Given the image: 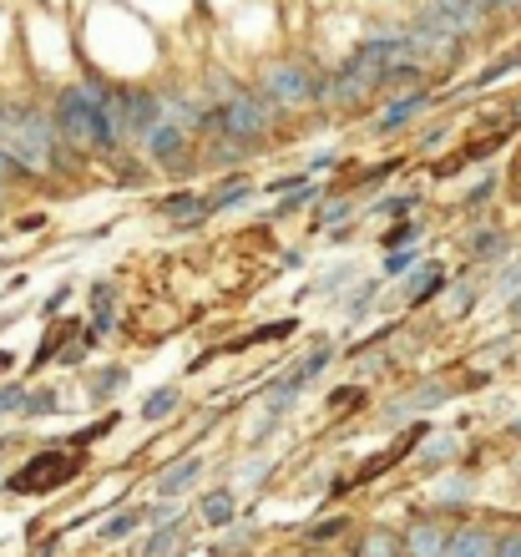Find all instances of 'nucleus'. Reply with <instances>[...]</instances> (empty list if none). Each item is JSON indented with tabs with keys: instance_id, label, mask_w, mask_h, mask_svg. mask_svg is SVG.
<instances>
[{
	"instance_id": "obj_3",
	"label": "nucleus",
	"mask_w": 521,
	"mask_h": 557,
	"mask_svg": "<svg viewBox=\"0 0 521 557\" xmlns=\"http://www.w3.org/2000/svg\"><path fill=\"white\" fill-rule=\"evenodd\" d=\"M51 122H57L61 143L72 147L76 158H87V152H97V158H102V112H97V102H91V91L82 87V82L57 91Z\"/></svg>"
},
{
	"instance_id": "obj_21",
	"label": "nucleus",
	"mask_w": 521,
	"mask_h": 557,
	"mask_svg": "<svg viewBox=\"0 0 521 557\" xmlns=\"http://www.w3.org/2000/svg\"><path fill=\"white\" fill-rule=\"evenodd\" d=\"M471 253H476V259H501V253H507V234H501V228H476Z\"/></svg>"
},
{
	"instance_id": "obj_12",
	"label": "nucleus",
	"mask_w": 521,
	"mask_h": 557,
	"mask_svg": "<svg viewBox=\"0 0 521 557\" xmlns=\"http://www.w3.org/2000/svg\"><path fill=\"white\" fill-rule=\"evenodd\" d=\"M450 553V532L441 522H415L406 532V557H446Z\"/></svg>"
},
{
	"instance_id": "obj_37",
	"label": "nucleus",
	"mask_w": 521,
	"mask_h": 557,
	"mask_svg": "<svg viewBox=\"0 0 521 557\" xmlns=\"http://www.w3.org/2000/svg\"><path fill=\"white\" fill-rule=\"evenodd\" d=\"M339 532H345V517H330V522H314V528H309V537H314V543H324V537H339Z\"/></svg>"
},
{
	"instance_id": "obj_38",
	"label": "nucleus",
	"mask_w": 521,
	"mask_h": 557,
	"mask_svg": "<svg viewBox=\"0 0 521 557\" xmlns=\"http://www.w3.org/2000/svg\"><path fill=\"white\" fill-rule=\"evenodd\" d=\"M330 360H334L330 350H314V355H309V360H305V366H299V375H305V381H314V375H319V370H324V366H330Z\"/></svg>"
},
{
	"instance_id": "obj_2",
	"label": "nucleus",
	"mask_w": 521,
	"mask_h": 557,
	"mask_svg": "<svg viewBox=\"0 0 521 557\" xmlns=\"http://www.w3.org/2000/svg\"><path fill=\"white\" fill-rule=\"evenodd\" d=\"M274 107L263 102L259 91H233L228 102H218V107H208V127L213 133H223V143H238V147H263V137L274 133ZM203 127V133H208Z\"/></svg>"
},
{
	"instance_id": "obj_22",
	"label": "nucleus",
	"mask_w": 521,
	"mask_h": 557,
	"mask_svg": "<svg viewBox=\"0 0 521 557\" xmlns=\"http://www.w3.org/2000/svg\"><path fill=\"white\" fill-rule=\"evenodd\" d=\"M446 400V391L441 385H425V391H415V396L406 400V406H395V416H410V411H431V406H441Z\"/></svg>"
},
{
	"instance_id": "obj_34",
	"label": "nucleus",
	"mask_w": 521,
	"mask_h": 557,
	"mask_svg": "<svg viewBox=\"0 0 521 557\" xmlns=\"http://www.w3.org/2000/svg\"><path fill=\"white\" fill-rule=\"evenodd\" d=\"M492 557H521V528H517V532H507V537H496Z\"/></svg>"
},
{
	"instance_id": "obj_17",
	"label": "nucleus",
	"mask_w": 521,
	"mask_h": 557,
	"mask_svg": "<svg viewBox=\"0 0 521 557\" xmlns=\"http://www.w3.org/2000/svg\"><path fill=\"white\" fill-rule=\"evenodd\" d=\"M122 385H127V366H107V370H97V375H87V396L112 400V391H122Z\"/></svg>"
},
{
	"instance_id": "obj_42",
	"label": "nucleus",
	"mask_w": 521,
	"mask_h": 557,
	"mask_svg": "<svg viewBox=\"0 0 521 557\" xmlns=\"http://www.w3.org/2000/svg\"><path fill=\"white\" fill-rule=\"evenodd\" d=\"M360 396H364L360 385H345V391H334V406H355Z\"/></svg>"
},
{
	"instance_id": "obj_29",
	"label": "nucleus",
	"mask_w": 521,
	"mask_h": 557,
	"mask_svg": "<svg viewBox=\"0 0 521 557\" xmlns=\"http://www.w3.org/2000/svg\"><path fill=\"white\" fill-rule=\"evenodd\" d=\"M177 537H183V517H177V522H168V528L158 532V537H152V547H147V557H168L177 547Z\"/></svg>"
},
{
	"instance_id": "obj_28",
	"label": "nucleus",
	"mask_w": 521,
	"mask_h": 557,
	"mask_svg": "<svg viewBox=\"0 0 521 557\" xmlns=\"http://www.w3.org/2000/svg\"><path fill=\"white\" fill-rule=\"evenodd\" d=\"M72 335H76V320H66L51 339H41V350H36V366H46V360H61V339H72Z\"/></svg>"
},
{
	"instance_id": "obj_1",
	"label": "nucleus",
	"mask_w": 521,
	"mask_h": 557,
	"mask_svg": "<svg viewBox=\"0 0 521 557\" xmlns=\"http://www.w3.org/2000/svg\"><path fill=\"white\" fill-rule=\"evenodd\" d=\"M0 147L26 168V177H46L66 168V143H61L51 112H41V107H11L0 122Z\"/></svg>"
},
{
	"instance_id": "obj_10",
	"label": "nucleus",
	"mask_w": 521,
	"mask_h": 557,
	"mask_svg": "<svg viewBox=\"0 0 521 557\" xmlns=\"http://www.w3.org/2000/svg\"><path fill=\"white\" fill-rule=\"evenodd\" d=\"M198 476H203V456H183V461H173V467L158 476V497L162 502H177L183 492H193V486H198Z\"/></svg>"
},
{
	"instance_id": "obj_7",
	"label": "nucleus",
	"mask_w": 521,
	"mask_h": 557,
	"mask_svg": "<svg viewBox=\"0 0 521 557\" xmlns=\"http://www.w3.org/2000/svg\"><path fill=\"white\" fill-rule=\"evenodd\" d=\"M142 143H147V158L158 162V168L188 173V143H193V137L183 133V127H173V122H162V127H152V133L142 137Z\"/></svg>"
},
{
	"instance_id": "obj_20",
	"label": "nucleus",
	"mask_w": 521,
	"mask_h": 557,
	"mask_svg": "<svg viewBox=\"0 0 521 557\" xmlns=\"http://www.w3.org/2000/svg\"><path fill=\"white\" fill-rule=\"evenodd\" d=\"M147 522V512H137V507H132V512H116L112 522H102V543H116V537H132V532L142 528Z\"/></svg>"
},
{
	"instance_id": "obj_45",
	"label": "nucleus",
	"mask_w": 521,
	"mask_h": 557,
	"mask_svg": "<svg viewBox=\"0 0 521 557\" xmlns=\"http://www.w3.org/2000/svg\"><path fill=\"white\" fill-rule=\"evenodd\" d=\"M5 112H11V107H5V102H0V122H5Z\"/></svg>"
},
{
	"instance_id": "obj_8",
	"label": "nucleus",
	"mask_w": 521,
	"mask_h": 557,
	"mask_svg": "<svg viewBox=\"0 0 521 557\" xmlns=\"http://www.w3.org/2000/svg\"><path fill=\"white\" fill-rule=\"evenodd\" d=\"M425 107H431V91H425V87L410 91V97H395V102L385 107V112H380L375 122H370V133H375V137L400 133V127H410V122H415L420 112H425Z\"/></svg>"
},
{
	"instance_id": "obj_25",
	"label": "nucleus",
	"mask_w": 521,
	"mask_h": 557,
	"mask_svg": "<svg viewBox=\"0 0 521 557\" xmlns=\"http://www.w3.org/2000/svg\"><path fill=\"white\" fill-rule=\"evenodd\" d=\"M415 238H420V223H395V228L380 238V244H385L390 253H400V249H415Z\"/></svg>"
},
{
	"instance_id": "obj_43",
	"label": "nucleus",
	"mask_w": 521,
	"mask_h": 557,
	"mask_svg": "<svg viewBox=\"0 0 521 557\" xmlns=\"http://www.w3.org/2000/svg\"><path fill=\"white\" fill-rule=\"evenodd\" d=\"M425 456H431V461H441V456H456V441H435Z\"/></svg>"
},
{
	"instance_id": "obj_16",
	"label": "nucleus",
	"mask_w": 521,
	"mask_h": 557,
	"mask_svg": "<svg viewBox=\"0 0 521 557\" xmlns=\"http://www.w3.org/2000/svg\"><path fill=\"white\" fill-rule=\"evenodd\" d=\"M233 512H238V502H233L228 486H218V492H208V497H203V522H208V528H228Z\"/></svg>"
},
{
	"instance_id": "obj_31",
	"label": "nucleus",
	"mask_w": 521,
	"mask_h": 557,
	"mask_svg": "<svg viewBox=\"0 0 521 557\" xmlns=\"http://www.w3.org/2000/svg\"><path fill=\"white\" fill-rule=\"evenodd\" d=\"M5 411H15V416L26 411V385H5V391H0V416Z\"/></svg>"
},
{
	"instance_id": "obj_23",
	"label": "nucleus",
	"mask_w": 521,
	"mask_h": 557,
	"mask_svg": "<svg viewBox=\"0 0 521 557\" xmlns=\"http://www.w3.org/2000/svg\"><path fill=\"white\" fill-rule=\"evenodd\" d=\"M57 411H61L57 391H26V411L21 416H57Z\"/></svg>"
},
{
	"instance_id": "obj_19",
	"label": "nucleus",
	"mask_w": 521,
	"mask_h": 557,
	"mask_svg": "<svg viewBox=\"0 0 521 557\" xmlns=\"http://www.w3.org/2000/svg\"><path fill=\"white\" fill-rule=\"evenodd\" d=\"M177 406H183V396H177L173 385H162V391H152V396L142 400V421H168Z\"/></svg>"
},
{
	"instance_id": "obj_44",
	"label": "nucleus",
	"mask_w": 521,
	"mask_h": 557,
	"mask_svg": "<svg viewBox=\"0 0 521 557\" xmlns=\"http://www.w3.org/2000/svg\"><path fill=\"white\" fill-rule=\"evenodd\" d=\"M511 324H521V294L511 299Z\"/></svg>"
},
{
	"instance_id": "obj_18",
	"label": "nucleus",
	"mask_w": 521,
	"mask_h": 557,
	"mask_svg": "<svg viewBox=\"0 0 521 557\" xmlns=\"http://www.w3.org/2000/svg\"><path fill=\"white\" fill-rule=\"evenodd\" d=\"M360 557H406V537H395V532L375 528V532H370V537H364Z\"/></svg>"
},
{
	"instance_id": "obj_40",
	"label": "nucleus",
	"mask_w": 521,
	"mask_h": 557,
	"mask_svg": "<svg viewBox=\"0 0 521 557\" xmlns=\"http://www.w3.org/2000/svg\"><path fill=\"white\" fill-rule=\"evenodd\" d=\"M492 193H496V177H486V183H476V188L466 193V203L476 208V203H486V198H492Z\"/></svg>"
},
{
	"instance_id": "obj_41",
	"label": "nucleus",
	"mask_w": 521,
	"mask_h": 557,
	"mask_svg": "<svg viewBox=\"0 0 521 557\" xmlns=\"http://www.w3.org/2000/svg\"><path fill=\"white\" fill-rule=\"evenodd\" d=\"M501 294H511V299L521 294V264H511L507 274H501Z\"/></svg>"
},
{
	"instance_id": "obj_32",
	"label": "nucleus",
	"mask_w": 521,
	"mask_h": 557,
	"mask_svg": "<svg viewBox=\"0 0 521 557\" xmlns=\"http://www.w3.org/2000/svg\"><path fill=\"white\" fill-rule=\"evenodd\" d=\"M415 269V249H400V253H385V274H406Z\"/></svg>"
},
{
	"instance_id": "obj_13",
	"label": "nucleus",
	"mask_w": 521,
	"mask_h": 557,
	"mask_svg": "<svg viewBox=\"0 0 521 557\" xmlns=\"http://www.w3.org/2000/svg\"><path fill=\"white\" fill-rule=\"evenodd\" d=\"M248 193H253V183H248V177H233V183H223V188L213 193V198H203V208H198V219H193V223H208L213 213H223V208L244 203ZM193 223H183V228H193Z\"/></svg>"
},
{
	"instance_id": "obj_6",
	"label": "nucleus",
	"mask_w": 521,
	"mask_h": 557,
	"mask_svg": "<svg viewBox=\"0 0 521 557\" xmlns=\"http://www.w3.org/2000/svg\"><path fill=\"white\" fill-rule=\"evenodd\" d=\"M420 15H431L435 26H446L450 36H456V41L476 36V30L486 26V21H492V15L481 11L476 0H425V11H420Z\"/></svg>"
},
{
	"instance_id": "obj_39",
	"label": "nucleus",
	"mask_w": 521,
	"mask_h": 557,
	"mask_svg": "<svg viewBox=\"0 0 521 557\" xmlns=\"http://www.w3.org/2000/svg\"><path fill=\"white\" fill-rule=\"evenodd\" d=\"M91 345H97V335H87V339H72V350L61 355V360H66V366H82V360H87V350Z\"/></svg>"
},
{
	"instance_id": "obj_47",
	"label": "nucleus",
	"mask_w": 521,
	"mask_h": 557,
	"mask_svg": "<svg viewBox=\"0 0 521 557\" xmlns=\"http://www.w3.org/2000/svg\"><path fill=\"white\" fill-rule=\"evenodd\" d=\"M0 492H5V482H0Z\"/></svg>"
},
{
	"instance_id": "obj_9",
	"label": "nucleus",
	"mask_w": 521,
	"mask_h": 557,
	"mask_svg": "<svg viewBox=\"0 0 521 557\" xmlns=\"http://www.w3.org/2000/svg\"><path fill=\"white\" fill-rule=\"evenodd\" d=\"M420 436H431V431H425V425H410V431H406L400 441H395L390 451H380L375 461H364V467L355 471V486H370V482H380V476H385L390 467H400V461H406V456L420 446Z\"/></svg>"
},
{
	"instance_id": "obj_15",
	"label": "nucleus",
	"mask_w": 521,
	"mask_h": 557,
	"mask_svg": "<svg viewBox=\"0 0 521 557\" xmlns=\"http://www.w3.org/2000/svg\"><path fill=\"white\" fill-rule=\"evenodd\" d=\"M441 289H446V274H441V264H420V269H415V284L406 289L410 309L425 305V299H431V294H441Z\"/></svg>"
},
{
	"instance_id": "obj_30",
	"label": "nucleus",
	"mask_w": 521,
	"mask_h": 557,
	"mask_svg": "<svg viewBox=\"0 0 521 557\" xmlns=\"http://www.w3.org/2000/svg\"><path fill=\"white\" fill-rule=\"evenodd\" d=\"M375 294H380V278H370V284H360V289H355V299H349V320H364V305H370Z\"/></svg>"
},
{
	"instance_id": "obj_14",
	"label": "nucleus",
	"mask_w": 521,
	"mask_h": 557,
	"mask_svg": "<svg viewBox=\"0 0 521 557\" xmlns=\"http://www.w3.org/2000/svg\"><path fill=\"white\" fill-rule=\"evenodd\" d=\"M492 532L486 528H461V532H450V553L446 557H492Z\"/></svg>"
},
{
	"instance_id": "obj_33",
	"label": "nucleus",
	"mask_w": 521,
	"mask_h": 557,
	"mask_svg": "<svg viewBox=\"0 0 521 557\" xmlns=\"http://www.w3.org/2000/svg\"><path fill=\"white\" fill-rule=\"evenodd\" d=\"M299 330V320H278V324H263V330H253V339H284Z\"/></svg>"
},
{
	"instance_id": "obj_24",
	"label": "nucleus",
	"mask_w": 521,
	"mask_h": 557,
	"mask_svg": "<svg viewBox=\"0 0 521 557\" xmlns=\"http://www.w3.org/2000/svg\"><path fill=\"white\" fill-rule=\"evenodd\" d=\"M420 208V193H395V198H380L375 213H385V219H400V213H415Z\"/></svg>"
},
{
	"instance_id": "obj_46",
	"label": "nucleus",
	"mask_w": 521,
	"mask_h": 557,
	"mask_svg": "<svg viewBox=\"0 0 521 557\" xmlns=\"http://www.w3.org/2000/svg\"><path fill=\"white\" fill-rule=\"evenodd\" d=\"M517 15H521V0H517Z\"/></svg>"
},
{
	"instance_id": "obj_11",
	"label": "nucleus",
	"mask_w": 521,
	"mask_h": 557,
	"mask_svg": "<svg viewBox=\"0 0 521 557\" xmlns=\"http://www.w3.org/2000/svg\"><path fill=\"white\" fill-rule=\"evenodd\" d=\"M152 127H162V97L158 91H127V133L147 137Z\"/></svg>"
},
{
	"instance_id": "obj_27",
	"label": "nucleus",
	"mask_w": 521,
	"mask_h": 557,
	"mask_svg": "<svg viewBox=\"0 0 521 557\" xmlns=\"http://www.w3.org/2000/svg\"><path fill=\"white\" fill-rule=\"evenodd\" d=\"M112 425H116V416H102V421H91L87 431H76V436H72V446H66V451H82V446H97V441H102L107 431H112Z\"/></svg>"
},
{
	"instance_id": "obj_36",
	"label": "nucleus",
	"mask_w": 521,
	"mask_h": 557,
	"mask_svg": "<svg viewBox=\"0 0 521 557\" xmlns=\"http://www.w3.org/2000/svg\"><path fill=\"white\" fill-rule=\"evenodd\" d=\"M471 305H476V289H471V284H461V289H450V314H466Z\"/></svg>"
},
{
	"instance_id": "obj_5",
	"label": "nucleus",
	"mask_w": 521,
	"mask_h": 557,
	"mask_svg": "<svg viewBox=\"0 0 521 557\" xmlns=\"http://www.w3.org/2000/svg\"><path fill=\"white\" fill-rule=\"evenodd\" d=\"M314 76L309 66H299V61H274V66H263L259 76V97L274 112H299V107H314L319 91H314Z\"/></svg>"
},
{
	"instance_id": "obj_35",
	"label": "nucleus",
	"mask_w": 521,
	"mask_h": 557,
	"mask_svg": "<svg viewBox=\"0 0 521 557\" xmlns=\"http://www.w3.org/2000/svg\"><path fill=\"white\" fill-rule=\"evenodd\" d=\"M309 198H314V188H299V193H284V198H278V213H299V208L309 203Z\"/></svg>"
},
{
	"instance_id": "obj_26",
	"label": "nucleus",
	"mask_w": 521,
	"mask_h": 557,
	"mask_svg": "<svg viewBox=\"0 0 521 557\" xmlns=\"http://www.w3.org/2000/svg\"><path fill=\"white\" fill-rule=\"evenodd\" d=\"M517 66H521V46H517V51H507L501 61H492V66H486V72L476 76V87H492V82H501V76L517 72Z\"/></svg>"
},
{
	"instance_id": "obj_4",
	"label": "nucleus",
	"mask_w": 521,
	"mask_h": 557,
	"mask_svg": "<svg viewBox=\"0 0 521 557\" xmlns=\"http://www.w3.org/2000/svg\"><path fill=\"white\" fill-rule=\"evenodd\" d=\"M76 471H82V451H41L5 476V492H15V497H46V492H61Z\"/></svg>"
}]
</instances>
